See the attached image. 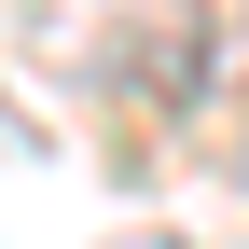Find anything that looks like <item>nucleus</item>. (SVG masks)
Returning <instances> with one entry per match:
<instances>
[{"label":"nucleus","instance_id":"nucleus-1","mask_svg":"<svg viewBox=\"0 0 249 249\" xmlns=\"http://www.w3.org/2000/svg\"><path fill=\"white\" fill-rule=\"evenodd\" d=\"M111 249H180V235H166V222H124V235H111Z\"/></svg>","mask_w":249,"mask_h":249}]
</instances>
